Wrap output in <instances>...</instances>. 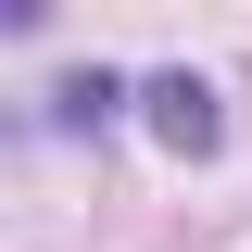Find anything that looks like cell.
<instances>
[{"label":"cell","mask_w":252,"mask_h":252,"mask_svg":"<svg viewBox=\"0 0 252 252\" xmlns=\"http://www.w3.org/2000/svg\"><path fill=\"white\" fill-rule=\"evenodd\" d=\"M139 101H152V139H164V152H215V139H227V114H215L202 76H152Z\"/></svg>","instance_id":"6da1fadb"},{"label":"cell","mask_w":252,"mask_h":252,"mask_svg":"<svg viewBox=\"0 0 252 252\" xmlns=\"http://www.w3.org/2000/svg\"><path fill=\"white\" fill-rule=\"evenodd\" d=\"M114 101H126L114 76H76V89H63V126H101V114H114Z\"/></svg>","instance_id":"7a4b0ae2"}]
</instances>
